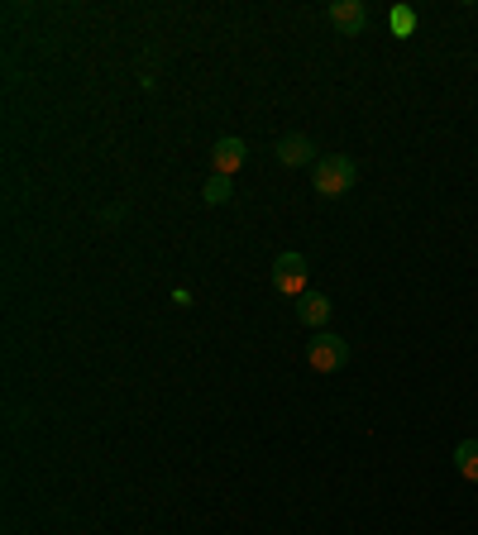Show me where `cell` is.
<instances>
[{"label": "cell", "mask_w": 478, "mask_h": 535, "mask_svg": "<svg viewBox=\"0 0 478 535\" xmlns=\"http://www.w3.org/2000/svg\"><path fill=\"white\" fill-rule=\"evenodd\" d=\"M354 177H359V168H354L349 153H326V158L311 168V187L326 196V201H335V196L354 192Z\"/></svg>", "instance_id": "6da1fadb"}, {"label": "cell", "mask_w": 478, "mask_h": 535, "mask_svg": "<svg viewBox=\"0 0 478 535\" xmlns=\"http://www.w3.org/2000/svg\"><path fill=\"white\" fill-rule=\"evenodd\" d=\"M306 364L316 368V373H335V368L349 364V344L340 335H330V330H316L306 340Z\"/></svg>", "instance_id": "7a4b0ae2"}, {"label": "cell", "mask_w": 478, "mask_h": 535, "mask_svg": "<svg viewBox=\"0 0 478 535\" xmlns=\"http://www.w3.org/2000/svg\"><path fill=\"white\" fill-rule=\"evenodd\" d=\"M306 273H311V268H306V258L292 254V249L273 258V287H278L283 297H292V301L306 297Z\"/></svg>", "instance_id": "3957f363"}, {"label": "cell", "mask_w": 478, "mask_h": 535, "mask_svg": "<svg viewBox=\"0 0 478 535\" xmlns=\"http://www.w3.org/2000/svg\"><path fill=\"white\" fill-rule=\"evenodd\" d=\"M330 24H335L340 34H349V39H359V34L369 29V5H364V0H335V5H330Z\"/></svg>", "instance_id": "277c9868"}, {"label": "cell", "mask_w": 478, "mask_h": 535, "mask_svg": "<svg viewBox=\"0 0 478 535\" xmlns=\"http://www.w3.org/2000/svg\"><path fill=\"white\" fill-rule=\"evenodd\" d=\"M278 163L283 168H316L321 158H316V144L306 134H287V139H278Z\"/></svg>", "instance_id": "5b68a950"}, {"label": "cell", "mask_w": 478, "mask_h": 535, "mask_svg": "<svg viewBox=\"0 0 478 535\" xmlns=\"http://www.w3.org/2000/svg\"><path fill=\"white\" fill-rule=\"evenodd\" d=\"M244 158H249V144L235 139V134H225L216 149H211V168H216V177H230V172L244 168Z\"/></svg>", "instance_id": "8992f818"}, {"label": "cell", "mask_w": 478, "mask_h": 535, "mask_svg": "<svg viewBox=\"0 0 478 535\" xmlns=\"http://www.w3.org/2000/svg\"><path fill=\"white\" fill-rule=\"evenodd\" d=\"M297 321L311 325V330H321V325L330 321V297H321V292H306V297H297Z\"/></svg>", "instance_id": "52a82bcc"}, {"label": "cell", "mask_w": 478, "mask_h": 535, "mask_svg": "<svg viewBox=\"0 0 478 535\" xmlns=\"http://www.w3.org/2000/svg\"><path fill=\"white\" fill-rule=\"evenodd\" d=\"M455 469H459V478L478 483V440H459L455 445Z\"/></svg>", "instance_id": "ba28073f"}, {"label": "cell", "mask_w": 478, "mask_h": 535, "mask_svg": "<svg viewBox=\"0 0 478 535\" xmlns=\"http://www.w3.org/2000/svg\"><path fill=\"white\" fill-rule=\"evenodd\" d=\"M206 201H211V206H225V201H230V196H235V187H230V177H211V182H206Z\"/></svg>", "instance_id": "9c48e42d"}, {"label": "cell", "mask_w": 478, "mask_h": 535, "mask_svg": "<svg viewBox=\"0 0 478 535\" xmlns=\"http://www.w3.org/2000/svg\"><path fill=\"white\" fill-rule=\"evenodd\" d=\"M412 29H416V15L407 5H397V10H392V34H412Z\"/></svg>", "instance_id": "30bf717a"}]
</instances>
